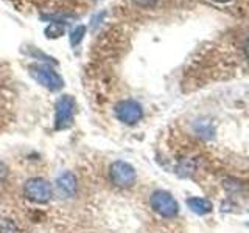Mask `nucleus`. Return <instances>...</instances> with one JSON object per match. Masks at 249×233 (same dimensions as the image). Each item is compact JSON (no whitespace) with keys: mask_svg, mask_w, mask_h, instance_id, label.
<instances>
[{"mask_svg":"<svg viewBox=\"0 0 249 233\" xmlns=\"http://www.w3.org/2000/svg\"><path fill=\"white\" fill-rule=\"evenodd\" d=\"M213 2H220V3H224V2H231V0H213Z\"/></svg>","mask_w":249,"mask_h":233,"instance_id":"f8f14e48","label":"nucleus"},{"mask_svg":"<svg viewBox=\"0 0 249 233\" xmlns=\"http://www.w3.org/2000/svg\"><path fill=\"white\" fill-rule=\"evenodd\" d=\"M75 100L70 95H62L56 103V115H54V128L58 131L67 129L73 123Z\"/></svg>","mask_w":249,"mask_h":233,"instance_id":"7ed1b4c3","label":"nucleus"},{"mask_svg":"<svg viewBox=\"0 0 249 233\" xmlns=\"http://www.w3.org/2000/svg\"><path fill=\"white\" fill-rule=\"evenodd\" d=\"M23 194L30 200L37 202V204H45L52 198V185L42 177L28 179L23 185Z\"/></svg>","mask_w":249,"mask_h":233,"instance_id":"f03ea898","label":"nucleus"},{"mask_svg":"<svg viewBox=\"0 0 249 233\" xmlns=\"http://www.w3.org/2000/svg\"><path fill=\"white\" fill-rule=\"evenodd\" d=\"M84 27H76L73 31H72V34H70V44H72L73 47H76L78 44H80V41L83 39L84 36Z\"/></svg>","mask_w":249,"mask_h":233,"instance_id":"9d476101","label":"nucleus"},{"mask_svg":"<svg viewBox=\"0 0 249 233\" xmlns=\"http://www.w3.org/2000/svg\"><path fill=\"white\" fill-rule=\"evenodd\" d=\"M150 204L154 212L163 217H173L179 210L178 202L167 191H154L150 198Z\"/></svg>","mask_w":249,"mask_h":233,"instance_id":"20e7f679","label":"nucleus"},{"mask_svg":"<svg viewBox=\"0 0 249 233\" xmlns=\"http://www.w3.org/2000/svg\"><path fill=\"white\" fill-rule=\"evenodd\" d=\"M109 177L115 186L128 188L136 182V171L126 162H114L109 168Z\"/></svg>","mask_w":249,"mask_h":233,"instance_id":"39448f33","label":"nucleus"},{"mask_svg":"<svg viewBox=\"0 0 249 233\" xmlns=\"http://www.w3.org/2000/svg\"><path fill=\"white\" fill-rule=\"evenodd\" d=\"M30 75L33 76L41 85H44V87H47L49 90H53V92L62 89V85H64V81L61 80V76L47 64L31 66L30 67Z\"/></svg>","mask_w":249,"mask_h":233,"instance_id":"f257e3e1","label":"nucleus"},{"mask_svg":"<svg viewBox=\"0 0 249 233\" xmlns=\"http://www.w3.org/2000/svg\"><path fill=\"white\" fill-rule=\"evenodd\" d=\"M58 190L61 191L62 196H66V198L73 196L76 193V181H75L73 174H70V173L62 174L58 179Z\"/></svg>","mask_w":249,"mask_h":233,"instance_id":"0eeeda50","label":"nucleus"},{"mask_svg":"<svg viewBox=\"0 0 249 233\" xmlns=\"http://www.w3.org/2000/svg\"><path fill=\"white\" fill-rule=\"evenodd\" d=\"M160 0H131V3L139 10H153L159 5Z\"/></svg>","mask_w":249,"mask_h":233,"instance_id":"1a4fd4ad","label":"nucleus"},{"mask_svg":"<svg viewBox=\"0 0 249 233\" xmlns=\"http://www.w3.org/2000/svg\"><path fill=\"white\" fill-rule=\"evenodd\" d=\"M0 233H19V230L11 221H3L0 224Z\"/></svg>","mask_w":249,"mask_h":233,"instance_id":"9b49d317","label":"nucleus"},{"mask_svg":"<svg viewBox=\"0 0 249 233\" xmlns=\"http://www.w3.org/2000/svg\"><path fill=\"white\" fill-rule=\"evenodd\" d=\"M187 205H189L192 212L196 215H207L212 212V204H210L207 199H202V198L187 199Z\"/></svg>","mask_w":249,"mask_h":233,"instance_id":"6e6552de","label":"nucleus"},{"mask_svg":"<svg viewBox=\"0 0 249 233\" xmlns=\"http://www.w3.org/2000/svg\"><path fill=\"white\" fill-rule=\"evenodd\" d=\"M115 116L124 124H136L142 120L143 109L137 101L132 100H123L115 106Z\"/></svg>","mask_w":249,"mask_h":233,"instance_id":"423d86ee","label":"nucleus"}]
</instances>
